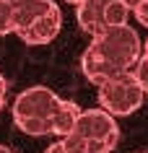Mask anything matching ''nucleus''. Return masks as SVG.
<instances>
[{
    "instance_id": "nucleus-14",
    "label": "nucleus",
    "mask_w": 148,
    "mask_h": 153,
    "mask_svg": "<svg viewBox=\"0 0 148 153\" xmlns=\"http://www.w3.org/2000/svg\"><path fill=\"white\" fill-rule=\"evenodd\" d=\"M44 153H65V151H62V145H60V143H52Z\"/></svg>"
},
{
    "instance_id": "nucleus-4",
    "label": "nucleus",
    "mask_w": 148,
    "mask_h": 153,
    "mask_svg": "<svg viewBox=\"0 0 148 153\" xmlns=\"http://www.w3.org/2000/svg\"><path fill=\"white\" fill-rule=\"evenodd\" d=\"M73 135L89 140V143H99L107 151H115L120 143V127L112 114L104 109H81L78 120H75Z\"/></svg>"
},
{
    "instance_id": "nucleus-10",
    "label": "nucleus",
    "mask_w": 148,
    "mask_h": 153,
    "mask_svg": "<svg viewBox=\"0 0 148 153\" xmlns=\"http://www.w3.org/2000/svg\"><path fill=\"white\" fill-rule=\"evenodd\" d=\"M13 34V8L0 0V36Z\"/></svg>"
},
{
    "instance_id": "nucleus-13",
    "label": "nucleus",
    "mask_w": 148,
    "mask_h": 153,
    "mask_svg": "<svg viewBox=\"0 0 148 153\" xmlns=\"http://www.w3.org/2000/svg\"><path fill=\"white\" fill-rule=\"evenodd\" d=\"M120 3H122L127 10H135L138 5H143V3H148V0H120Z\"/></svg>"
},
{
    "instance_id": "nucleus-9",
    "label": "nucleus",
    "mask_w": 148,
    "mask_h": 153,
    "mask_svg": "<svg viewBox=\"0 0 148 153\" xmlns=\"http://www.w3.org/2000/svg\"><path fill=\"white\" fill-rule=\"evenodd\" d=\"M130 75L135 78V83H138L140 88H143V94H148V55H140L138 62L132 65Z\"/></svg>"
},
{
    "instance_id": "nucleus-7",
    "label": "nucleus",
    "mask_w": 148,
    "mask_h": 153,
    "mask_svg": "<svg viewBox=\"0 0 148 153\" xmlns=\"http://www.w3.org/2000/svg\"><path fill=\"white\" fill-rule=\"evenodd\" d=\"M8 5L13 8V34H18L31 21H36L42 13H47L55 3L52 0H10Z\"/></svg>"
},
{
    "instance_id": "nucleus-6",
    "label": "nucleus",
    "mask_w": 148,
    "mask_h": 153,
    "mask_svg": "<svg viewBox=\"0 0 148 153\" xmlns=\"http://www.w3.org/2000/svg\"><path fill=\"white\" fill-rule=\"evenodd\" d=\"M60 24H62V13H60L57 3H55L47 13H42L36 21H31V24L26 26L24 31H18V36H21L26 44H47V42H52L57 36Z\"/></svg>"
},
{
    "instance_id": "nucleus-17",
    "label": "nucleus",
    "mask_w": 148,
    "mask_h": 153,
    "mask_svg": "<svg viewBox=\"0 0 148 153\" xmlns=\"http://www.w3.org/2000/svg\"><path fill=\"white\" fill-rule=\"evenodd\" d=\"M68 3H73V5H78V3H83V0H68Z\"/></svg>"
},
{
    "instance_id": "nucleus-18",
    "label": "nucleus",
    "mask_w": 148,
    "mask_h": 153,
    "mask_svg": "<svg viewBox=\"0 0 148 153\" xmlns=\"http://www.w3.org/2000/svg\"><path fill=\"white\" fill-rule=\"evenodd\" d=\"M3 3H10V0H3Z\"/></svg>"
},
{
    "instance_id": "nucleus-8",
    "label": "nucleus",
    "mask_w": 148,
    "mask_h": 153,
    "mask_svg": "<svg viewBox=\"0 0 148 153\" xmlns=\"http://www.w3.org/2000/svg\"><path fill=\"white\" fill-rule=\"evenodd\" d=\"M78 114H81V106H78V104H73V101H62V99H60L57 109H55L52 120H49V122H52V132H55V135H60V137L70 135V132H73V127H75Z\"/></svg>"
},
{
    "instance_id": "nucleus-15",
    "label": "nucleus",
    "mask_w": 148,
    "mask_h": 153,
    "mask_svg": "<svg viewBox=\"0 0 148 153\" xmlns=\"http://www.w3.org/2000/svg\"><path fill=\"white\" fill-rule=\"evenodd\" d=\"M140 55H148V39L140 42Z\"/></svg>"
},
{
    "instance_id": "nucleus-11",
    "label": "nucleus",
    "mask_w": 148,
    "mask_h": 153,
    "mask_svg": "<svg viewBox=\"0 0 148 153\" xmlns=\"http://www.w3.org/2000/svg\"><path fill=\"white\" fill-rule=\"evenodd\" d=\"M135 13V18H138V24L148 26V3H143V5H138V8L132 10Z\"/></svg>"
},
{
    "instance_id": "nucleus-5",
    "label": "nucleus",
    "mask_w": 148,
    "mask_h": 153,
    "mask_svg": "<svg viewBox=\"0 0 148 153\" xmlns=\"http://www.w3.org/2000/svg\"><path fill=\"white\" fill-rule=\"evenodd\" d=\"M60 104V96L47 86H31L18 94L16 104H13V122L21 120H52V114ZM52 125V122H49Z\"/></svg>"
},
{
    "instance_id": "nucleus-12",
    "label": "nucleus",
    "mask_w": 148,
    "mask_h": 153,
    "mask_svg": "<svg viewBox=\"0 0 148 153\" xmlns=\"http://www.w3.org/2000/svg\"><path fill=\"white\" fill-rule=\"evenodd\" d=\"M5 94H8V86H5V78L0 75V112H3V106H5Z\"/></svg>"
},
{
    "instance_id": "nucleus-2",
    "label": "nucleus",
    "mask_w": 148,
    "mask_h": 153,
    "mask_svg": "<svg viewBox=\"0 0 148 153\" xmlns=\"http://www.w3.org/2000/svg\"><path fill=\"white\" fill-rule=\"evenodd\" d=\"M143 88H140L130 73H120L99 86V109H104L112 117H127L143 104Z\"/></svg>"
},
{
    "instance_id": "nucleus-1",
    "label": "nucleus",
    "mask_w": 148,
    "mask_h": 153,
    "mask_svg": "<svg viewBox=\"0 0 148 153\" xmlns=\"http://www.w3.org/2000/svg\"><path fill=\"white\" fill-rule=\"evenodd\" d=\"M138 57H140L138 34H135V29L122 24L94 36V42L81 57V68L83 75L94 86H101L104 81L115 78L120 73H130L132 65L138 62Z\"/></svg>"
},
{
    "instance_id": "nucleus-3",
    "label": "nucleus",
    "mask_w": 148,
    "mask_h": 153,
    "mask_svg": "<svg viewBox=\"0 0 148 153\" xmlns=\"http://www.w3.org/2000/svg\"><path fill=\"white\" fill-rule=\"evenodd\" d=\"M75 16L83 31H89L91 36L107 31L112 26L127 24L130 10L125 8L120 0H83L75 5Z\"/></svg>"
},
{
    "instance_id": "nucleus-16",
    "label": "nucleus",
    "mask_w": 148,
    "mask_h": 153,
    "mask_svg": "<svg viewBox=\"0 0 148 153\" xmlns=\"http://www.w3.org/2000/svg\"><path fill=\"white\" fill-rule=\"evenodd\" d=\"M0 153H13L10 148H5V145H0Z\"/></svg>"
}]
</instances>
